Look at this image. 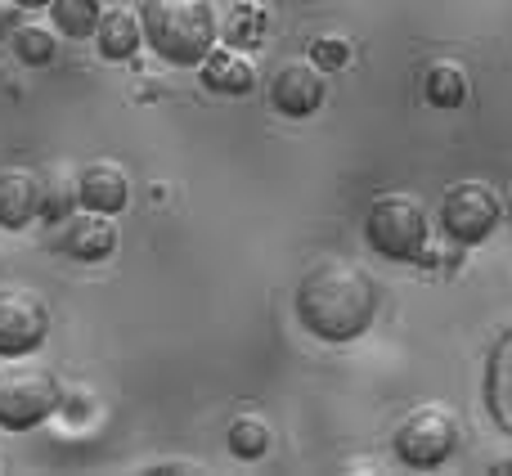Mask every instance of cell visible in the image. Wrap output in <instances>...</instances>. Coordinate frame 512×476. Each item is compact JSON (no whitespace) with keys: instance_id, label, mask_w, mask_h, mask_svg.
I'll return each mask as SVG.
<instances>
[{"instance_id":"obj_1","label":"cell","mask_w":512,"mask_h":476,"mask_svg":"<svg viewBox=\"0 0 512 476\" xmlns=\"http://www.w3.org/2000/svg\"><path fill=\"white\" fill-rule=\"evenodd\" d=\"M382 292L364 265L346 256H324L297 283V319L319 342H355L373 328Z\"/></svg>"},{"instance_id":"obj_2","label":"cell","mask_w":512,"mask_h":476,"mask_svg":"<svg viewBox=\"0 0 512 476\" xmlns=\"http://www.w3.org/2000/svg\"><path fill=\"white\" fill-rule=\"evenodd\" d=\"M144 41L171 68H198L221 45V18L212 0H140Z\"/></svg>"},{"instance_id":"obj_3","label":"cell","mask_w":512,"mask_h":476,"mask_svg":"<svg viewBox=\"0 0 512 476\" xmlns=\"http://www.w3.org/2000/svg\"><path fill=\"white\" fill-rule=\"evenodd\" d=\"M364 243L387 261H414L427 243V207L418 194H378L364 212Z\"/></svg>"},{"instance_id":"obj_4","label":"cell","mask_w":512,"mask_h":476,"mask_svg":"<svg viewBox=\"0 0 512 476\" xmlns=\"http://www.w3.org/2000/svg\"><path fill=\"white\" fill-rule=\"evenodd\" d=\"M63 405V387L41 364H0V427L32 432Z\"/></svg>"},{"instance_id":"obj_5","label":"cell","mask_w":512,"mask_h":476,"mask_svg":"<svg viewBox=\"0 0 512 476\" xmlns=\"http://www.w3.org/2000/svg\"><path fill=\"white\" fill-rule=\"evenodd\" d=\"M459 418L445 405H418L400 418V427L391 432V454H396L405 468H441L450 463V454L459 450Z\"/></svg>"},{"instance_id":"obj_6","label":"cell","mask_w":512,"mask_h":476,"mask_svg":"<svg viewBox=\"0 0 512 476\" xmlns=\"http://www.w3.org/2000/svg\"><path fill=\"white\" fill-rule=\"evenodd\" d=\"M499 221H504V203H499V194L486 180H459V185L445 189L441 225L454 243H463V247L486 243L499 230Z\"/></svg>"},{"instance_id":"obj_7","label":"cell","mask_w":512,"mask_h":476,"mask_svg":"<svg viewBox=\"0 0 512 476\" xmlns=\"http://www.w3.org/2000/svg\"><path fill=\"white\" fill-rule=\"evenodd\" d=\"M50 337V306L27 283H0V355L23 360Z\"/></svg>"},{"instance_id":"obj_8","label":"cell","mask_w":512,"mask_h":476,"mask_svg":"<svg viewBox=\"0 0 512 476\" xmlns=\"http://www.w3.org/2000/svg\"><path fill=\"white\" fill-rule=\"evenodd\" d=\"M50 247L72 256V261H108V256L117 252V225H113V216L77 207L68 221L54 225Z\"/></svg>"},{"instance_id":"obj_9","label":"cell","mask_w":512,"mask_h":476,"mask_svg":"<svg viewBox=\"0 0 512 476\" xmlns=\"http://www.w3.org/2000/svg\"><path fill=\"white\" fill-rule=\"evenodd\" d=\"M270 99L283 117H310L324 104V68L315 59H288L274 72Z\"/></svg>"},{"instance_id":"obj_10","label":"cell","mask_w":512,"mask_h":476,"mask_svg":"<svg viewBox=\"0 0 512 476\" xmlns=\"http://www.w3.org/2000/svg\"><path fill=\"white\" fill-rule=\"evenodd\" d=\"M77 194H81V207H86V212L117 216V212H126V203H131V176H126L122 162L95 158V162H86V167H77Z\"/></svg>"},{"instance_id":"obj_11","label":"cell","mask_w":512,"mask_h":476,"mask_svg":"<svg viewBox=\"0 0 512 476\" xmlns=\"http://www.w3.org/2000/svg\"><path fill=\"white\" fill-rule=\"evenodd\" d=\"M41 216V176L27 167H0V225L27 230Z\"/></svg>"},{"instance_id":"obj_12","label":"cell","mask_w":512,"mask_h":476,"mask_svg":"<svg viewBox=\"0 0 512 476\" xmlns=\"http://www.w3.org/2000/svg\"><path fill=\"white\" fill-rule=\"evenodd\" d=\"M198 72H203V86L216 90V95H248L256 86V68L239 45H216V50L198 63Z\"/></svg>"},{"instance_id":"obj_13","label":"cell","mask_w":512,"mask_h":476,"mask_svg":"<svg viewBox=\"0 0 512 476\" xmlns=\"http://www.w3.org/2000/svg\"><path fill=\"white\" fill-rule=\"evenodd\" d=\"M95 41L108 63H126L144 41L140 9H104V18H99V27H95Z\"/></svg>"},{"instance_id":"obj_14","label":"cell","mask_w":512,"mask_h":476,"mask_svg":"<svg viewBox=\"0 0 512 476\" xmlns=\"http://www.w3.org/2000/svg\"><path fill=\"white\" fill-rule=\"evenodd\" d=\"M221 36H225V45L256 50V45H265V36H270V9H265L261 0H239V5H230V14H225Z\"/></svg>"},{"instance_id":"obj_15","label":"cell","mask_w":512,"mask_h":476,"mask_svg":"<svg viewBox=\"0 0 512 476\" xmlns=\"http://www.w3.org/2000/svg\"><path fill=\"white\" fill-rule=\"evenodd\" d=\"M486 396H490V409H495V418L504 423V432H512V328L499 337L495 355H490Z\"/></svg>"},{"instance_id":"obj_16","label":"cell","mask_w":512,"mask_h":476,"mask_svg":"<svg viewBox=\"0 0 512 476\" xmlns=\"http://www.w3.org/2000/svg\"><path fill=\"white\" fill-rule=\"evenodd\" d=\"M423 95L432 108H459L468 99V72L454 59H436L423 77Z\"/></svg>"},{"instance_id":"obj_17","label":"cell","mask_w":512,"mask_h":476,"mask_svg":"<svg viewBox=\"0 0 512 476\" xmlns=\"http://www.w3.org/2000/svg\"><path fill=\"white\" fill-rule=\"evenodd\" d=\"M77 207H81L77 171H68V167L45 171V176H41V216H45V221H68Z\"/></svg>"},{"instance_id":"obj_18","label":"cell","mask_w":512,"mask_h":476,"mask_svg":"<svg viewBox=\"0 0 512 476\" xmlns=\"http://www.w3.org/2000/svg\"><path fill=\"white\" fill-rule=\"evenodd\" d=\"M50 14L63 36L86 41V36H95L99 18H104V0H50Z\"/></svg>"},{"instance_id":"obj_19","label":"cell","mask_w":512,"mask_h":476,"mask_svg":"<svg viewBox=\"0 0 512 476\" xmlns=\"http://www.w3.org/2000/svg\"><path fill=\"white\" fill-rule=\"evenodd\" d=\"M270 441H274V432H270V423L265 418H256V414H243V418H234L230 423V454L234 459H265L270 454Z\"/></svg>"},{"instance_id":"obj_20","label":"cell","mask_w":512,"mask_h":476,"mask_svg":"<svg viewBox=\"0 0 512 476\" xmlns=\"http://www.w3.org/2000/svg\"><path fill=\"white\" fill-rule=\"evenodd\" d=\"M14 50L23 63H32V68H45V63H54V54H59V41H54V27H41V23H23L14 32Z\"/></svg>"},{"instance_id":"obj_21","label":"cell","mask_w":512,"mask_h":476,"mask_svg":"<svg viewBox=\"0 0 512 476\" xmlns=\"http://www.w3.org/2000/svg\"><path fill=\"white\" fill-rule=\"evenodd\" d=\"M310 59H315L324 72H337L351 63V45H346V36H319V41L310 45Z\"/></svg>"},{"instance_id":"obj_22","label":"cell","mask_w":512,"mask_h":476,"mask_svg":"<svg viewBox=\"0 0 512 476\" xmlns=\"http://www.w3.org/2000/svg\"><path fill=\"white\" fill-rule=\"evenodd\" d=\"M140 472H207L203 463H189V459H167V463H144Z\"/></svg>"},{"instance_id":"obj_23","label":"cell","mask_w":512,"mask_h":476,"mask_svg":"<svg viewBox=\"0 0 512 476\" xmlns=\"http://www.w3.org/2000/svg\"><path fill=\"white\" fill-rule=\"evenodd\" d=\"M9 5H18V9H50V0H9Z\"/></svg>"},{"instance_id":"obj_24","label":"cell","mask_w":512,"mask_h":476,"mask_svg":"<svg viewBox=\"0 0 512 476\" xmlns=\"http://www.w3.org/2000/svg\"><path fill=\"white\" fill-rule=\"evenodd\" d=\"M5 27H9V9H5V0H0V36H5Z\"/></svg>"},{"instance_id":"obj_25","label":"cell","mask_w":512,"mask_h":476,"mask_svg":"<svg viewBox=\"0 0 512 476\" xmlns=\"http://www.w3.org/2000/svg\"><path fill=\"white\" fill-rule=\"evenodd\" d=\"M495 472H512V459H499V463H495Z\"/></svg>"},{"instance_id":"obj_26","label":"cell","mask_w":512,"mask_h":476,"mask_svg":"<svg viewBox=\"0 0 512 476\" xmlns=\"http://www.w3.org/2000/svg\"><path fill=\"white\" fill-rule=\"evenodd\" d=\"M508 221H512V207H508Z\"/></svg>"}]
</instances>
